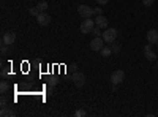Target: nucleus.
I'll return each mask as SVG.
<instances>
[{
  "instance_id": "12",
  "label": "nucleus",
  "mask_w": 158,
  "mask_h": 117,
  "mask_svg": "<svg viewBox=\"0 0 158 117\" xmlns=\"http://www.w3.org/2000/svg\"><path fill=\"white\" fill-rule=\"evenodd\" d=\"M111 49H112V54H118L122 51V44L120 43H111Z\"/></svg>"
},
{
  "instance_id": "26",
  "label": "nucleus",
  "mask_w": 158,
  "mask_h": 117,
  "mask_svg": "<svg viewBox=\"0 0 158 117\" xmlns=\"http://www.w3.org/2000/svg\"><path fill=\"white\" fill-rule=\"evenodd\" d=\"M6 76H8V68H6V67H3V70H2V79H5Z\"/></svg>"
},
{
  "instance_id": "3",
  "label": "nucleus",
  "mask_w": 158,
  "mask_h": 117,
  "mask_svg": "<svg viewBox=\"0 0 158 117\" xmlns=\"http://www.w3.org/2000/svg\"><path fill=\"white\" fill-rule=\"evenodd\" d=\"M77 15L84 19H89V18L94 16V8H90L89 5H79L77 6Z\"/></svg>"
},
{
  "instance_id": "21",
  "label": "nucleus",
  "mask_w": 158,
  "mask_h": 117,
  "mask_svg": "<svg viewBox=\"0 0 158 117\" xmlns=\"http://www.w3.org/2000/svg\"><path fill=\"white\" fill-rule=\"evenodd\" d=\"M92 35H94V36H101V32H100V27H97V25H95V29H94V30H92Z\"/></svg>"
},
{
  "instance_id": "8",
  "label": "nucleus",
  "mask_w": 158,
  "mask_h": 117,
  "mask_svg": "<svg viewBox=\"0 0 158 117\" xmlns=\"http://www.w3.org/2000/svg\"><path fill=\"white\" fill-rule=\"evenodd\" d=\"M16 41V33L15 32H5L3 35H2V43H5V44H13Z\"/></svg>"
},
{
  "instance_id": "23",
  "label": "nucleus",
  "mask_w": 158,
  "mask_h": 117,
  "mask_svg": "<svg viewBox=\"0 0 158 117\" xmlns=\"http://www.w3.org/2000/svg\"><path fill=\"white\" fill-rule=\"evenodd\" d=\"M155 3V0H142V5H146V6H152Z\"/></svg>"
},
{
  "instance_id": "25",
  "label": "nucleus",
  "mask_w": 158,
  "mask_h": 117,
  "mask_svg": "<svg viewBox=\"0 0 158 117\" xmlns=\"http://www.w3.org/2000/svg\"><path fill=\"white\" fill-rule=\"evenodd\" d=\"M149 51H152V44H150V43H147L146 46H144V54L149 52Z\"/></svg>"
},
{
  "instance_id": "9",
  "label": "nucleus",
  "mask_w": 158,
  "mask_h": 117,
  "mask_svg": "<svg viewBox=\"0 0 158 117\" xmlns=\"http://www.w3.org/2000/svg\"><path fill=\"white\" fill-rule=\"evenodd\" d=\"M95 24H97V27H100V29H108V27H109L108 18H104L103 15H100V16L95 18Z\"/></svg>"
},
{
  "instance_id": "14",
  "label": "nucleus",
  "mask_w": 158,
  "mask_h": 117,
  "mask_svg": "<svg viewBox=\"0 0 158 117\" xmlns=\"http://www.w3.org/2000/svg\"><path fill=\"white\" fill-rule=\"evenodd\" d=\"M100 52H101L103 57H109V56L112 54V49H111V46H104V48L100 51Z\"/></svg>"
},
{
  "instance_id": "17",
  "label": "nucleus",
  "mask_w": 158,
  "mask_h": 117,
  "mask_svg": "<svg viewBox=\"0 0 158 117\" xmlns=\"http://www.w3.org/2000/svg\"><path fill=\"white\" fill-rule=\"evenodd\" d=\"M57 79H56V77H49V81H48V86H52V87H56L57 86Z\"/></svg>"
},
{
  "instance_id": "24",
  "label": "nucleus",
  "mask_w": 158,
  "mask_h": 117,
  "mask_svg": "<svg viewBox=\"0 0 158 117\" xmlns=\"http://www.w3.org/2000/svg\"><path fill=\"white\" fill-rule=\"evenodd\" d=\"M94 15H95V16H100V15H103V10H101L100 6L94 8Z\"/></svg>"
},
{
  "instance_id": "1",
  "label": "nucleus",
  "mask_w": 158,
  "mask_h": 117,
  "mask_svg": "<svg viewBox=\"0 0 158 117\" xmlns=\"http://www.w3.org/2000/svg\"><path fill=\"white\" fill-rule=\"evenodd\" d=\"M95 19H92V18H89V19H84L82 21V24H81V27H79V30H81L82 33H92V30L95 29Z\"/></svg>"
},
{
  "instance_id": "27",
  "label": "nucleus",
  "mask_w": 158,
  "mask_h": 117,
  "mask_svg": "<svg viewBox=\"0 0 158 117\" xmlns=\"http://www.w3.org/2000/svg\"><path fill=\"white\" fill-rule=\"evenodd\" d=\"M95 2H97L98 5H108V2H109V0H95Z\"/></svg>"
},
{
  "instance_id": "7",
  "label": "nucleus",
  "mask_w": 158,
  "mask_h": 117,
  "mask_svg": "<svg viewBox=\"0 0 158 117\" xmlns=\"http://www.w3.org/2000/svg\"><path fill=\"white\" fill-rule=\"evenodd\" d=\"M36 21H38L40 25H43V27H46V25L51 24V18H49V15H48L46 11H41V13H40V15L36 16Z\"/></svg>"
},
{
  "instance_id": "10",
  "label": "nucleus",
  "mask_w": 158,
  "mask_h": 117,
  "mask_svg": "<svg viewBox=\"0 0 158 117\" xmlns=\"http://www.w3.org/2000/svg\"><path fill=\"white\" fill-rule=\"evenodd\" d=\"M147 43H150V44L158 43V30L156 29H152L147 32Z\"/></svg>"
},
{
  "instance_id": "28",
  "label": "nucleus",
  "mask_w": 158,
  "mask_h": 117,
  "mask_svg": "<svg viewBox=\"0 0 158 117\" xmlns=\"http://www.w3.org/2000/svg\"><path fill=\"white\" fill-rule=\"evenodd\" d=\"M156 65H158V59H156Z\"/></svg>"
},
{
  "instance_id": "15",
  "label": "nucleus",
  "mask_w": 158,
  "mask_h": 117,
  "mask_svg": "<svg viewBox=\"0 0 158 117\" xmlns=\"http://www.w3.org/2000/svg\"><path fill=\"white\" fill-rule=\"evenodd\" d=\"M36 8H38L40 11H48V8H49V5H48V2H44V0H41V2H38V5H36Z\"/></svg>"
},
{
  "instance_id": "29",
  "label": "nucleus",
  "mask_w": 158,
  "mask_h": 117,
  "mask_svg": "<svg viewBox=\"0 0 158 117\" xmlns=\"http://www.w3.org/2000/svg\"><path fill=\"white\" fill-rule=\"evenodd\" d=\"M156 46H158V43H156Z\"/></svg>"
},
{
  "instance_id": "16",
  "label": "nucleus",
  "mask_w": 158,
  "mask_h": 117,
  "mask_svg": "<svg viewBox=\"0 0 158 117\" xmlns=\"http://www.w3.org/2000/svg\"><path fill=\"white\" fill-rule=\"evenodd\" d=\"M146 59H147L149 62H153V60H156L158 57H156V54L153 52V51H149V52H146Z\"/></svg>"
},
{
  "instance_id": "2",
  "label": "nucleus",
  "mask_w": 158,
  "mask_h": 117,
  "mask_svg": "<svg viewBox=\"0 0 158 117\" xmlns=\"http://www.w3.org/2000/svg\"><path fill=\"white\" fill-rule=\"evenodd\" d=\"M101 36H103V40H104V41L111 44V43H114V41H115V38H117V29H112V27L109 29V27H108L106 30L103 32V35H101Z\"/></svg>"
},
{
  "instance_id": "19",
  "label": "nucleus",
  "mask_w": 158,
  "mask_h": 117,
  "mask_svg": "<svg viewBox=\"0 0 158 117\" xmlns=\"http://www.w3.org/2000/svg\"><path fill=\"white\" fill-rule=\"evenodd\" d=\"M6 46H8V44H5V43H2V46H0V52H2V56H6V52H8Z\"/></svg>"
},
{
  "instance_id": "5",
  "label": "nucleus",
  "mask_w": 158,
  "mask_h": 117,
  "mask_svg": "<svg viewBox=\"0 0 158 117\" xmlns=\"http://www.w3.org/2000/svg\"><path fill=\"white\" fill-rule=\"evenodd\" d=\"M123 79H125V73L122 71V70H115V71H112L111 73V82L112 84H120V82H123Z\"/></svg>"
},
{
  "instance_id": "18",
  "label": "nucleus",
  "mask_w": 158,
  "mask_h": 117,
  "mask_svg": "<svg viewBox=\"0 0 158 117\" xmlns=\"http://www.w3.org/2000/svg\"><path fill=\"white\" fill-rule=\"evenodd\" d=\"M6 105H8L6 97H5V95H2V98H0V106H2V108H6Z\"/></svg>"
},
{
  "instance_id": "6",
  "label": "nucleus",
  "mask_w": 158,
  "mask_h": 117,
  "mask_svg": "<svg viewBox=\"0 0 158 117\" xmlns=\"http://www.w3.org/2000/svg\"><path fill=\"white\" fill-rule=\"evenodd\" d=\"M73 84L76 87H82L85 84V74L81 71H74L73 73Z\"/></svg>"
},
{
  "instance_id": "20",
  "label": "nucleus",
  "mask_w": 158,
  "mask_h": 117,
  "mask_svg": "<svg viewBox=\"0 0 158 117\" xmlns=\"http://www.w3.org/2000/svg\"><path fill=\"white\" fill-rule=\"evenodd\" d=\"M85 114H87V112H85L84 109H77V111L74 112V115H76V117H84Z\"/></svg>"
},
{
  "instance_id": "22",
  "label": "nucleus",
  "mask_w": 158,
  "mask_h": 117,
  "mask_svg": "<svg viewBox=\"0 0 158 117\" xmlns=\"http://www.w3.org/2000/svg\"><path fill=\"white\" fill-rule=\"evenodd\" d=\"M40 13H41V11H40V10H38L36 6H35V8H30V15H33L35 18H36V16L40 15Z\"/></svg>"
},
{
  "instance_id": "11",
  "label": "nucleus",
  "mask_w": 158,
  "mask_h": 117,
  "mask_svg": "<svg viewBox=\"0 0 158 117\" xmlns=\"http://www.w3.org/2000/svg\"><path fill=\"white\" fill-rule=\"evenodd\" d=\"M0 115H2V117H15L16 112L13 111L11 108H2V111H0Z\"/></svg>"
},
{
  "instance_id": "13",
  "label": "nucleus",
  "mask_w": 158,
  "mask_h": 117,
  "mask_svg": "<svg viewBox=\"0 0 158 117\" xmlns=\"http://www.w3.org/2000/svg\"><path fill=\"white\" fill-rule=\"evenodd\" d=\"M8 90H10V84H8L6 81H2V82H0V92H2V95H5Z\"/></svg>"
},
{
  "instance_id": "4",
  "label": "nucleus",
  "mask_w": 158,
  "mask_h": 117,
  "mask_svg": "<svg viewBox=\"0 0 158 117\" xmlns=\"http://www.w3.org/2000/svg\"><path fill=\"white\" fill-rule=\"evenodd\" d=\"M104 43H106V41L103 40V36H94V40L90 41V49L98 52V51H101L104 48Z\"/></svg>"
}]
</instances>
